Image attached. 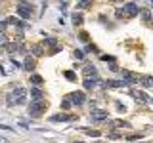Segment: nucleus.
I'll return each instance as SVG.
<instances>
[{"label": "nucleus", "mask_w": 153, "mask_h": 143, "mask_svg": "<svg viewBox=\"0 0 153 143\" xmlns=\"http://www.w3.org/2000/svg\"><path fill=\"white\" fill-rule=\"evenodd\" d=\"M6 25H8L6 21H0V31H4V29H6Z\"/></svg>", "instance_id": "c756f323"}, {"label": "nucleus", "mask_w": 153, "mask_h": 143, "mask_svg": "<svg viewBox=\"0 0 153 143\" xmlns=\"http://www.w3.org/2000/svg\"><path fill=\"white\" fill-rule=\"evenodd\" d=\"M0 46H8V38L4 36V32H0Z\"/></svg>", "instance_id": "5701e85b"}, {"label": "nucleus", "mask_w": 153, "mask_h": 143, "mask_svg": "<svg viewBox=\"0 0 153 143\" xmlns=\"http://www.w3.org/2000/svg\"><path fill=\"white\" fill-rule=\"evenodd\" d=\"M67 99H69L71 103H75V105H82L84 101H86V96H84L82 92H73L69 97H67Z\"/></svg>", "instance_id": "39448f33"}, {"label": "nucleus", "mask_w": 153, "mask_h": 143, "mask_svg": "<svg viewBox=\"0 0 153 143\" xmlns=\"http://www.w3.org/2000/svg\"><path fill=\"white\" fill-rule=\"evenodd\" d=\"M102 86H105V82H102V80H98V78H84V88L86 90L102 88Z\"/></svg>", "instance_id": "423d86ee"}, {"label": "nucleus", "mask_w": 153, "mask_h": 143, "mask_svg": "<svg viewBox=\"0 0 153 143\" xmlns=\"http://www.w3.org/2000/svg\"><path fill=\"white\" fill-rule=\"evenodd\" d=\"M6 23H10V25H15V27H19V29H23V27H25V23H23L19 17H15V15L8 17V19H6Z\"/></svg>", "instance_id": "9b49d317"}, {"label": "nucleus", "mask_w": 153, "mask_h": 143, "mask_svg": "<svg viewBox=\"0 0 153 143\" xmlns=\"http://www.w3.org/2000/svg\"><path fill=\"white\" fill-rule=\"evenodd\" d=\"M15 14L21 19H31L33 17V6L27 4V2H19L17 6H15Z\"/></svg>", "instance_id": "f257e3e1"}, {"label": "nucleus", "mask_w": 153, "mask_h": 143, "mask_svg": "<svg viewBox=\"0 0 153 143\" xmlns=\"http://www.w3.org/2000/svg\"><path fill=\"white\" fill-rule=\"evenodd\" d=\"M126 82L124 80H105V88H111V90H119V88H124Z\"/></svg>", "instance_id": "1a4fd4ad"}, {"label": "nucleus", "mask_w": 153, "mask_h": 143, "mask_svg": "<svg viewBox=\"0 0 153 143\" xmlns=\"http://www.w3.org/2000/svg\"><path fill=\"white\" fill-rule=\"evenodd\" d=\"M73 23L75 25H82V14H80V11L73 14Z\"/></svg>", "instance_id": "a211bd4d"}, {"label": "nucleus", "mask_w": 153, "mask_h": 143, "mask_svg": "<svg viewBox=\"0 0 153 143\" xmlns=\"http://www.w3.org/2000/svg\"><path fill=\"white\" fill-rule=\"evenodd\" d=\"M136 97H138V99H142V101H146V103H153V97L147 96L146 92H136Z\"/></svg>", "instance_id": "dca6fc26"}, {"label": "nucleus", "mask_w": 153, "mask_h": 143, "mask_svg": "<svg viewBox=\"0 0 153 143\" xmlns=\"http://www.w3.org/2000/svg\"><path fill=\"white\" fill-rule=\"evenodd\" d=\"M123 78H124V82H136V80H138V76L136 75H132L130 71H123Z\"/></svg>", "instance_id": "f8f14e48"}, {"label": "nucleus", "mask_w": 153, "mask_h": 143, "mask_svg": "<svg viewBox=\"0 0 153 143\" xmlns=\"http://www.w3.org/2000/svg\"><path fill=\"white\" fill-rule=\"evenodd\" d=\"M31 54H33V57H40L42 55V48L40 46H31Z\"/></svg>", "instance_id": "f3484780"}, {"label": "nucleus", "mask_w": 153, "mask_h": 143, "mask_svg": "<svg viewBox=\"0 0 153 143\" xmlns=\"http://www.w3.org/2000/svg\"><path fill=\"white\" fill-rule=\"evenodd\" d=\"M61 109L69 111V109H71V101H69V99H63V101H61Z\"/></svg>", "instance_id": "4be33fe9"}, {"label": "nucleus", "mask_w": 153, "mask_h": 143, "mask_svg": "<svg viewBox=\"0 0 153 143\" xmlns=\"http://www.w3.org/2000/svg\"><path fill=\"white\" fill-rule=\"evenodd\" d=\"M96 75H98V69L94 67V65L92 63H88V65H84V76H86V78H96Z\"/></svg>", "instance_id": "9d476101"}, {"label": "nucleus", "mask_w": 153, "mask_h": 143, "mask_svg": "<svg viewBox=\"0 0 153 143\" xmlns=\"http://www.w3.org/2000/svg\"><path fill=\"white\" fill-rule=\"evenodd\" d=\"M107 137H111V139H119V137H123V134H117V132H111V134H107Z\"/></svg>", "instance_id": "393cba45"}, {"label": "nucleus", "mask_w": 153, "mask_h": 143, "mask_svg": "<svg viewBox=\"0 0 153 143\" xmlns=\"http://www.w3.org/2000/svg\"><path fill=\"white\" fill-rule=\"evenodd\" d=\"M63 76H65V78L69 80V82H75V80H76V76H75V73H73V71H65V73H63Z\"/></svg>", "instance_id": "412c9836"}, {"label": "nucleus", "mask_w": 153, "mask_h": 143, "mask_svg": "<svg viewBox=\"0 0 153 143\" xmlns=\"http://www.w3.org/2000/svg\"><path fill=\"white\" fill-rule=\"evenodd\" d=\"M123 11H126V15H136V14H140L138 6H136L134 2H126V4H124V8H123Z\"/></svg>", "instance_id": "0eeeda50"}, {"label": "nucleus", "mask_w": 153, "mask_h": 143, "mask_svg": "<svg viewBox=\"0 0 153 143\" xmlns=\"http://www.w3.org/2000/svg\"><path fill=\"white\" fill-rule=\"evenodd\" d=\"M31 97H33L35 101H40L44 97V93H42V90H38V88H31Z\"/></svg>", "instance_id": "4468645a"}, {"label": "nucleus", "mask_w": 153, "mask_h": 143, "mask_svg": "<svg viewBox=\"0 0 153 143\" xmlns=\"http://www.w3.org/2000/svg\"><path fill=\"white\" fill-rule=\"evenodd\" d=\"M151 14H153V11H151Z\"/></svg>", "instance_id": "2f4dec72"}, {"label": "nucleus", "mask_w": 153, "mask_h": 143, "mask_svg": "<svg viewBox=\"0 0 153 143\" xmlns=\"http://www.w3.org/2000/svg\"><path fill=\"white\" fill-rule=\"evenodd\" d=\"M0 143H8V139L6 137H0Z\"/></svg>", "instance_id": "7c9ffc66"}, {"label": "nucleus", "mask_w": 153, "mask_h": 143, "mask_svg": "<svg viewBox=\"0 0 153 143\" xmlns=\"http://www.w3.org/2000/svg\"><path fill=\"white\" fill-rule=\"evenodd\" d=\"M76 59H84V52L82 50H75V54H73Z\"/></svg>", "instance_id": "b1692460"}, {"label": "nucleus", "mask_w": 153, "mask_h": 143, "mask_svg": "<svg viewBox=\"0 0 153 143\" xmlns=\"http://www.w3.org/2000/svg\"><path fill=\"white\" fill-rule=\"evenodd\" d=\"M31 82L37 84V86H40V84L44 82V80H42V76H40V75H31Z\"/></svg>", "instance_id": "6ab92c4d"}, {"label": "nucleus", "mask_w": 153, "mask_h": 143, "mask_svg": "<svg viewBox=\"0 0 153 143\" xmlns=\"http://www.w3.org/2000/svg\"><path fill=\"white\" fill-rule=\"evenodd\" d=\"M6 101H8V105H10V107H12V105H15V99H14V96H12V93L6 97Z\"/></svg>", "instance_id": "a878e982"}, {"label": "nucleus", "mask_w": 153, "mask_h": 143, "mask_svg": "<svg viewBox=\"0 0 153 143\" xmlns=\"http://www.w3.org/2000/svg\"><path fill=\"white\" fill-rule=\"evenodd\" d=\"M82 132H86L88 136H92V137H100V132L98 130H90V128H80Z\"/></svg>", "instance_id": "aec40b11"}, {"label": "nucleus", "mask_w": 153, "mask_h": 143, "mask_svg": "<svg viewBox=\"0 0 153 143\" xmlns=\"http://www.w3.org/2000/svg\"><path fill=\"white\" fill-rule=\"evenodd\" d=\"M46 107H48V103H46L44 99L33 101V103L29 105V116H40V114L46 111Z\"/></svg>", "instance_id": "f03ea898"}, {"label": "nucleus", "mask_w": 153, "mask_h": 143, "mask_svg": "<svg viewBox=\"0 0 153 143\" xmlns=\"http://www.w3.org/2000/svg\"><path fill=\"white\" fill-rule=\"evenodd\" d=\"M100 59H102V61H115V57L113 55H102Z\"/></svg>", "instance_id": "bb28decb"}, {"label": "nucleus", "mask_w": 153, "mask_h": 143, "mask_svg": "<svg viewBox=\"0 0 153 143\" xmlns=\"http://www.w3.org/2000/svg\"><path fill=\"white\" fill-rule=\"evenodd\" d=\"M109 118L107 111H102V109H92L90 111V120H96V122H103Z\"/></svg>", "instance_id": "20e7f679"}, {"label": "nucleus", "mask_w": 153, "mask_h": 143, "mask_svg": "<svg viewBox=\"0 0 153 143\" xmlns=\"http://www.w3.org/2000/svg\"><path fill=\"white\" fill-rule=\"evenodd\" d=\"M140 84H142L144 88H153V76H142V78H140Z\"/></svg>", "instance_id": "2eb2a0df"}, {"label": "nucleus", "mask_w": 153, "mask_h": 143, "mask_svg": "<svg viewBox=\"0 0 153 143\" xmlns=\"http://www.w3.org/2000/svg\"><path fill=\"white\" fill-rule=\"evenodd\" d=\"M50 120L52 122H71V120H75V116H71V114H54V116H50Z\"/></svg>", "instance_id": "6e6552de"}, {"label": "nucleus", "mask_w": 153, "mask_h": 143, "mask_svg": "<svg viewBox=\"0 0 153 143\" xmlns=\"http://www.w3.org/2000/svg\"><path fill=\"white\" fill-rule=\"evenodd\" d=\"M128 139L134 141V139H142V134H138V136H128Z\"/></svg>", "instance_id": "cd10ccee"}, {"label": "nucleus", "mask_w": 153, "mask_h": 143, "mask_svg": "<svg viewBox=\"0 0 153 143\" xmlns=\"http://www.w3.org/2000/svg\"><path fill=\"white\" fill-rule=\"evenodd\" d=\"M23 67H25V71H29V73L35 69V59H33V55L25 57V63H23Z\"/></svg>", "instance_id": "ddd939ff"}, {"label": "nucleus", "mask_w": 153, "mask_h": 143, "mask_svg": "<svg viewBox=\"0 0 153 143\" xmlns=\"http://www.w3.org/2000/svg\"><path fill=\"white\" fill-rule=\"evenodd\" d=\"M12 96H14V99H15V105H25L27 103V90L21 88V86H15V88L12 90Z\"/></svg>", "instance_id": "7ed1b4c3"}, {"label": "nucleus", "mask_w": 153, "mask_h": 143, "mask_svg": "<svg viewBox=\"0 0 153 143\" xmlns=\"http://www.w3.org/2000/svg\"><path fill=\"white\" fill-rule=\"evenodd\" d=\"M90 6V2H79V8H88Z\"/></svg>", "instance_id": "c85d7f7f"}]
</instances>
